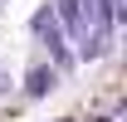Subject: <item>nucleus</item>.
Masks as SVG:
<instances>
[{
    "instance_id": "2",
    "label": "nucleus",
    "mask_w": 127,
    "mask_h": 122,
    "mask_svg": "<svg viewBox=\"0 0 127 122\" xmlns=\"http://www.w3.org/2000/svg\"><path fill=\"white\" fill-rule=\"evenodd\" d=\"M54 83H59V73H54L49 63H30V73H25V93H30V98H49Z\"/></svg>"
},
{
    "instance_id": "1",
    "label": "nucleus",
    "mask_w": 127,
    "mask_h": 122,
    "mask_svg": "<svg viewBox=\"0 0 127 122\" xmlns=\"http://www.w3.org/2000/svg\"><path fill=\"white\" fill-rule=\"evenodd\" d=\"M30 30H34V39L49 49V68H54V73H59V68H73V49H68V39H64V30H59V20H54V10H49V5H39V10H34Z\"/></svg>"
}]
</instances>
